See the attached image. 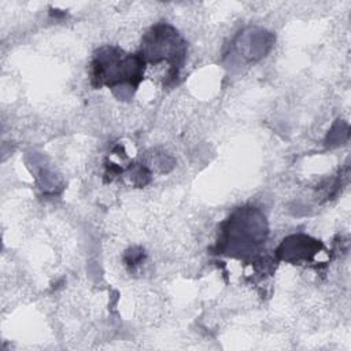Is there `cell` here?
I'll list each match as a JSON object with an SVG mask.
<instances>
[{
	"instance_id": "1",
	"label": "cell",
	"mask_w": 351,
	"mask_h": 351,
	"mask_svg": "<svg viewBox=\"0 0 351 351\" xmlns=\"http://www.w3.org/2000/svg\"><path fill=\"white\" fill-rule=\"evenodd\" d=\"M222 226L221 251L240 259L258 254L267 237L266 218L254 207L237 208Z\"/></svg>"
},
{
	"instance_id": "2",
	"label": "cell",
	"mask_w": 351,
	"mask_h": 351,
	"mask_svg": "<svg viewBox=\"0 0 351 351\" xmlns=\"http://www.w3.org/2000/svg\"><path fill=\"white\" fill-rule=\"evenodd\" d=\"M145 60L140 52L128 53L112 45L99 48L90 63V82L95 88H115L122 84H140L144 75Z\"/></svg>"
},
{
	"instance_id": "3",
	"label": "cell",
	"mask_w": 351,
	"mask_h": 351,
	"mask_svg": "<svg viewBox=\"0 0 351 351\" xmlns=\"http://www.w3.org/2000/svg\"><path fill=\"white\" fill-rule=\"evenodd\" d=\"M140 53L145 63L166 62L169 64V80L174 81L185 62L186 43L173 26L159 23L143 37Z\"/></svg>"
}]
</instances>
